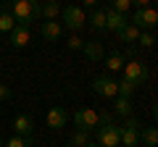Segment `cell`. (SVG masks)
I'll use <instances>...</instances> for the list:
<instances>
[{"instance_id":"4fadbf2b","label":"cell","mask_w":158,"mask_h":147,"mask_svg":"<svg viewBox=\"0 0 158 147\" xmlns=\"http://www.w3.org/2000/svg\"><path fill=\"white\" fill-rule=\"evenodd\" d=\"M40 32H42V37H45V40H58V37H61L63 34V26L58 21H42V29H40Z\"/></svg>"},{"instance_id":"52a82bcc","label":"cell","mask_w":158,"mask_h":147,"mask_svg":"<svg viewBox=\"0 0 158 147\" xmlns=\"http://www.w3.org/2000/svg\"><path fill=\"white\" fill-rule=\"evenodd\" d=\"M92 89H95L100 97L116 100V97H118V81H113L111 76H98V79L92 81Z\"/></svg>"},{"instance_id":"cb8c5ba5","label":"cell","mask_w":158,"mask_h":147,"mask_svg":"<svg viewBox=\"0 0 158 147\" xmlns=\"http://www.w3.org/2000/svg\"><path fill=\"white\" fill-rule=\"evenodd\" d=\"M132 92H135V84L132 81H127V79L118 81V97H129L132 100Z\"/></svg>"},{"instance_id":"277c9868","label":"cell","mask_w":158,"mask_h":147,"mask_svg":"<svg viewBox=\"0 0 158 147\" xmlns=\"http://www.w3.org/2000/svg\"><path fill=\"white\" fill-rule=\"evenodd\" d=\"M121 71H124V79L127 81H132V84H142V81H148V66L142 61H137V58H132L129 63H124V68H121Z\"/></svg>"},{"instance_id":"f546056e","label":"cell","mask_w":158,"mask_h":147,"mask_svg":"<svg viewBox=\"0 0 158 147\" xmlns=\"http://www.w3.org/2000/svg\"><path fill=\"white\" fill-rule=\"evenodd\" d=\"M153 118L158 121V102H156V105H153Z\"/></svg>"},{"instance_id":"5b68a950","label":"cell","mask_w":158,"mask_h":147,"mask_svg":"<svg viewBox=\"0 0 158 147\" xmlns=\"http://www.w3.org/2000/svg\"><path fill=\"white\" fill-rule=\"evenodd\" d=\"M61 18H63V24H66L71 32H79V29L85 26V21H87V16H85V11L79 6H66L61 11Z\"/></svg>"},{"instance_id":"603a6c76","label":"cell","mask_w":158,"mask_h":147,"mask_svg":"<svg viewBox=\"0 0 158 147\" xmlns=\"http://www.w3.org/2000/svg\"><path fill=\"white\" fill-rule=\"evenodd\" d=\"M6 147H32V137H11L6 139Z\"/></svg>"},{"instance_id":"ffe728a7","label":"cell","mask_w":158,"mask_h":147,"mask_svg":"<svg viewBox=\"0 0 158 147\" xmlns=\"http://www.w3.org/2000/svg\"><path fill=\"white\" fill-rule=\"evenodd\" d=\"M140 29H137V26H132V24H127V26L124 29H121V32H118V40H121V42H129V45H132V42H137V40H140Z\"/></svg>"},{"instance_id":"ac0fdd59","label":"cell","mask_w":158,"mask_h":147,"mask_svg":"<svg viewBox=\"0 0 158 147\" xmlns=\"http://www.w3.org/2000/svg\"><path fill=\"white\" fill-rule=\"evenodd\" d=\"M113 110H116L118 116L129 118V116H132V100H129V97H116V100H113Z\"/></svg>"},{"instance_id":"4316f807","label":"cell","mask_w":158,"mask_h":147,"mask_svg":"<svg viewBox=\"0 0 158 147\" xmlns=\"http://www.w3.org/2000/svg\"><path fill=\"white\" fill-rule=\"evenodd\" d=\"M69 47H71V50H82V47H85V40L77 37V34H71V37H69Z\"/></svg>"},{"instance_id":"1f68e13d","label":"cell","mask_w":158,"mask_h":147,"mask_svg":"<svg viewBox=\"0 0 158 147\" xmlns=\"http://www.w3.org/2000/svg\"><path fill=\"white\" fill-rule=\"evenodd\" d=\"M0 147H6V142H3V137H0Z\"/></svg>"},{"instance_id":"e0dca14e","label":"cell","mask_w":158,"mask_h":147,"mask_svg":"<svg viewBox=\"0 0 158 147\" xmlns=\"http://www.w3.org/2000/svg\"><path fill=\"white\" fill-rule=\"evenodd\" d=\"M90 26H92V32H98V34H103L106 32V11H92L90 13Z\"/></svg>"},{"instance_id":"83f0119b","label":"cell","mask_w":158,"mask_h":147,"mask_svg":"<svg viewBox=\"0 0 158 147\" xmlns=\"http://www.w3.org/2000/svg\"><path fill=\"white\" fill-rule=\"evenodd\" d=\"M11 87H6V84H0V102H6V100H11Z\"/></svg>"},{"instance_id":"5bb4252c","label":"cell","mask_w":158,"mask_h":147,"mask_svg":"<svg viewBox=\"0 0 158 147\" xmlns=\"http://www.w3.org/2000/svg\"><path fill=\"white\" fill-rule=\"evenodd\" d=\"M61 11H63V8L58 6L56 0H50V3H42V21H58Z\"/></svg>"},{"instance_id":"ba28073f","label":"cell","mask_w":158,"mask_h":147,"mask_svg":"<svg viewBox=\"0 0 158 147\" xmlns=\"http://www.w3.org/2000/svg\"><path fill=\"white\" fill-rule=\"evenodd\" d=\"M98 145L100 147H121V134L118 126H98Z\"/></svg>"},{"instance_id":"9a60e30c","label":"cell","mask_w":158,"mask_h":147,"mask_svg":"<svg viewBox=\"0 0 158 147\" xmlns=\"http://www.w3.org/2000/svg\"><path fill=\"white\" fill-rule=\"evenodd\" d=\"M82 53H85V55L90 58L92 63L103 61V45H100V42H85V47H82Z\"/></svg>"},{"instance_id":"9c48e42d","label":"cell","mask_w":158,"mask_h":147,"mask_svg":"<svg viewBox=\"0 0 158 147\" xmlns=\"http://www.w3.org/2000/svg\"><path fill=\"white\" fill-rule=\"evenodd\" d=\"M129 24V16H124V13H116L111 11V8H106V32H121V29Z\"/></svg>"},{"instance_id":"7a4b0ae2","label":"cell","mask_w":158,"mask_h":147,"mask_svg":"<svg viewBox=\"0 0 158 147\" xmlns=\"http://www.w3.org/2000/svg\"><path fill=\"white\" fill-rule=\"evenodd\" d=\"M132 26H137L140 32H148V29L158 26V11L156 8H142V11H135L129 18Z\"/></svg>"},{"instance_id":"2e32d148","label":"cell","mask_w":158,"mask_h":147,"mask_svg":"<svg viewBox=\"0 0 158 147\" xmlns=\"http://www.w3.org/2000/svg\"><path fill=\"white\" fill-rule=\"evenodd\" d=\"M13 29H16V18L11 16L8 8H3V11H0V34H11Z\"/></svg>"},{"instance_id":"8fae6325","label":"cell","mask_w":158,"mask_h":147,"mask_svg":"<svg viewBox=\"0 0 158 147\" xmlns=\"http://www.w3.org/2000/svg\"><path fill=\"white\" fill-rule=\"evenodd\" d=\"M32 118H29L27 113H19L16 118H13V131H16V137H32Z\"/></svg>"},{"instance_id":"6da1fadb","label":"cell","mask_w":158,"mask_h":147,"mask_svg":"<svg viewBox=\"0 0 158 147\" xmlns=\"http://www.w3.org/2000/svg\"><path fill=\"white\" fill-rule=\"evenodd\" d=\"M8 11H11V16L16 18L19 26H29L32 21L42 18V3H37V0H16Z\"/></svg>"},{"instance_id":"7402d4cb","label":"cell","mask_w":158,"mask_h":147,"mask_svg":"<svg viewBox=\"0 0 158 147\" xmlns=\"http://www.w3.org/2000/svg\"><path fill=\"white\" fill-rule=\"evenodd\" d=\"M90 145V131H82V129H77L71 134V147H87Z\"/></svg>"},{"instance_id":"836d02e7","label":"cell","mask_w":158,"mask_h":147,"mask_svg":"<svg viewBox=\"0 0 158 147\" xmlns=\"http://www.w3.org/2000/svg\"><path fill=\"white\" fill-rule=\"evenodd\" d=\"M66 147H71V145H66Z\"/></svg>"},{"instance_id":"7c38bea8","label":"cell","mask_w":158,"mask_h":147,"mask_svg":"<svg viewBox=\"0 0 158 147\" xmlns=\"http://www.w3.org/2000/svg\"><path fill=\"white\" fill-rule=\"evenodd\" d=\"M8 37H11V45L13 47H27L29 40H32V37H29V26H19V24H16V29H13Z\"/></svg>"},{"instance_id":"d6986e66","label":"cell","mask_w":158,"mask_h":147,"mask_svg":"<svg viewBox=\"0 0 158 147\" xmlns=\"http://www.w3.org/2000/svg\"><path fill=\"white\" fill-rule=\"evenodd\" d=\"M140 139L145 142V147H158V129L156 126H145L140 131Z\"/></svg>"},{"instance_id":"d6a6232c","label":"cell","mask_w":158,"mask_h":147,"mask_svg":"<svg viewBox=\"0 0 158 147\" xmlns=\"http://www.w3.org/2000/svg\"><path fill=\"white\" fill-rule=\"evenodd\" d=\"M156 11H158V3H156Z\"/></svg>"},{"instance_id":"30bf717a","label":"cell","mask_w":158,"mask_h":147,"mask_svg":"<svg viewBox=\"0 0 158 147\" xmlns=\"http://www.w3.org/2000/svg\"><path fill=\"white\" fill-rule=\"evenodd\" d=\"M45 121H48V126H50V129H63V126L69 124V113L63 110L61 105H53L50 110H48Z\"/></svg>"},{"instance_id":"44dd1931","label":"cell","mask_w":158,"mask_h":147,"mask_svg":"<svg viewBox=\"0 0 158 147\" xmlns=\"http://www.w3.org/2000/svg\"><path fill=\"white\" fill-rule=\"evenodd\" d=\"M106 68L108 71H121V68H124V55H121V53H111V55L106 58Z\"/></svg>"},{"instance_id":"f1b7e54d","label":"cell","mask_w":158,"mask_h":147,"mask_svg":"<svg viewBox=\"0 0 158 147\" xmlns=\"http://www.w3.org/2000/svg\"><path fill=\"white\" fill-rule=\"evenodd\" d=\"M95 6H98V0H85L82 3V11H95Z\"/></svg>"},{"instance_id":"484cf974","label":"cell","mask_w":158,"mask_h":147,"mask_svg":"<svg viewBox=\"0 0 158 147\" xmlns=\"http://www.w3.org/2000/svg\"><path fill=\"white\" fill-rule=\"evenodd\" d=\"M137 42H140L142 47H153V42H156V37H153L150 32H142V34H140V40H137Z\"/></svg>"},{"instance_id":"4dcf8cb0","label":"cell","mask_w":158,"mask_h":147,"mask_svg":"<svg viewBox=\"0 0 158 147\" xmlns=\"http://www.w3.org/2000/svg\"><path fill=\"white\" fill-rule=\"evenodd\" d=\"M87 147H100V145H98V142H90V145H87Z\"/></svg>"},{"instance_id":"3957f363","label":"cell","mask_w":158,"mask_h":147,"mask_svg":"<svg viewBox=\"0 0 158 147\" xmlns=\"http://www.w3.org/2000/svg\"><path fill=\"white\" fill-rule=\"evenodd\" d=\"M118 134H121V147H137V142H140V121L129 116L124 121V126H118Z\"/></svg>"},{"instance_id":"8992f818","label":"cell","mask_w":158,"mask_h":147,"mask_svg":"<svg viewBox=\"0 0 158 147\" xmlns=\"http://www.w3.org/2000/svg\"><path fill=\"white\" fill-rule=\"evenodd\" d=\"M74 126L82 131H92L98 129V110H92V108H79L77 113H74Z\"/></svg>"},{"instance_id":"d4e9b609","label":"cell","mask_w":158,"mask_h":147,"mask_svg":"<svg viewBox=\"0 0 158 147\" xmlns=\"http://www.w3.org/2000/svg\"><path fill=\"white\" fill-rule=\"evenodd\" d=\"M108 8H111V11H116V13H124V16H127V11L132 8V3H129V0H113Z\"/></svg>"}]
</instances>
